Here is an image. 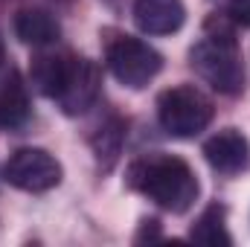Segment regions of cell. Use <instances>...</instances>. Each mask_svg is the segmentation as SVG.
<instances>
[{"instance_id":"obj_5","label":"cell","mask_w":250,"mask_h":247,"mask_svg":"<svg viewBox=\"0 0 250 247\" xmlns=\"http://www.w3.org/2000/svg\"><path fill=\"white\" fill-rule=\"evenodd\" d=\"M3 181L21 192H50L62 184V163L44 148H18L3 166Z\"/></svg>"},{"instance_id":"obj_4","label":"cell","mask_w":250,"mask_h":247,"mask_svg":"<svg viewBox=\"0 0 250 247\" xmlns=\"http://www.w3.org/2000/svg\"><path fill=\"white\" fill-rule=\"evenodd\" d=\"M160 67H163V56L140 38L120 35L117 41L108 44V70L125 87H134V90L146 87L160 73Z\"/></svg>"},{"instance_id":"obj_10","label":"cell","mask_w":250,"mask_h":247,"mask_svg":"<svg viewBox=\"0 0 250 247\" xmlns=\"http://www.w3.org/2000/svg\"><path fill=\"white\" fill-rule=\"evenodd\" d=\"M29 117V93L15 67L0 73V128H18Z\"/></svg>"},{"instance_id":"obj_2","label":"cell","mask_w":250,"mask_h":247,"mask_svg":"<svg viewBox=\"0 0 250 247\" xmlns=\"http://www.w3.org/2000/svg\"><path fill=\"white\" fill-rule=\"evenodd\" d=\"M189 64L212 90H218L224 96H236L245 87L242 50H239V41L233 38L230 29L207 32L189 50Z\"/></svg>"},{"instance_id":"obj_6","label":"cell","mask_w":250,"mask_h":247,"mask_svg":"<svg viewBox=\"0 0 250 247\" xmlns=\"http://www.w3.org/2000/svg\"><path fill=\"white\" fill-rule=\"evenodd\" d=\"M99 90H102V76H99V67L90 62V59H73L70 64V73L64 79L62 90L56 96V102L62 105V111L67 117H79L84 111H90L99 99Z\"/></svg>"},{"instance_id":"obj_3","label":"cell","mask_w":250,"mask_h":247,"mask_svg":"<svg viewBox=\"0 0 250 247\" xmlns=\"http://www.w3.org/2000/svg\"><path fill=\"white\" fill-rule=\"evenodd\" d=\"M157 120L166 134L178 140H192L212 123V102L195 84H178L160 93Z\"/></svg>"},{"instance_id":"obj_12","label":"cell","mask_w":250,"mask_h":247,"mask_svg":"<svg viewBox=\"0 0 250 247\" xmlns=\"http://www.w3.org/2000/svg\"><path fill=\"white\" fill-rule=\"evenodd\" d=\"M224 206H218V204H209L201 215H198V221L192 224V230H189V239L195 242V245H204V247H227L233 245V239H230V233H227V224H224Z\"/></svg>"},{"instance_id":"obj_9","label":"cell","mask_w":250,"mask_h":247,"mask_svg":"<svg viewBox=\"0 0 250 247\" xmlns=\"http://www.w3.org/2000/svg\"><path fill=\"white\" fill-rule=\"evenodd\" d=\"M47 50V47H44ZM73 53L67 50H47V53H38L32 59V67H29V76H32V84L38 87V93L56 99L59 90H62L64 79L70 73V64H73Z\"/></svg>"},{"instance_id":"obj_7","label":"cell","mask_w":250,"mask_h":247,"mask_svg":"<svg viewBox=\"0 0 250 247\" xmlns=\"http://www.w3.org/2000/svg\"><path fill=\"white\" fill-rule=\"evenodd\" d=\"M204 157L207 163L221 172V175H236L242 169H248L250 163V143L239 128H224L218 134H212L204 143Z\"/></svg>"},{"instance_id":"obj_1","label":"cell","mask_w":250,"mask_h":247,"mask_svg":"<svg viewBox=\"0 0 250 247\" xmlns=\"http://www.w3.org/2000/svg\"><path fill=\"white\" fill-rule=\"evenodd\" d=\"M125 181L166 212H187L198 198V178L192 166L172 154H148L131 163Z\"/></svg>"},{"instance_id":"obj_13","label":"cell","mask_w":250,"mask_h":247,"mask_svg":"<svg viewBox=\"0 0 250 247\" xmlns=\"http://www.w3.org/2000/svg\"><path fill=\"white\" fill-rule=\"evenodd\" d=\"M120 143H123V125H105L102 137L96 140V154L102 160V154L108 157V166L114 163V157L120 154Z\"/></svg>"},{"instance_id":"obj_15","label":"cell","mask_w":250,"mask_h":247,"mask_svg":"<svg viewBox=\"0 0 250 247\" xmlns=\"http://www.w3.org/2000/svg\"><path fill=\"white\" fill-rule=\"evenodd\" d=\"M143 239H160V230H157V221H143V233L137 236V242Z\"/></svg>"},{"instance_id":"obj_14","label":"cell","mask_w":250,"mask_h":247,"mask_svg":"<svg viewBox=\"0 0 250 247\" xmlns=\"http://www.w3.org/2000/svg\"><path fill=\"white\" fill-rule=\"evenodd\" d=\"M227 15L236 23L250 26V0H227Z\"/></svg>"},{"instance_id":"obj_16","label":"cell","mask_w":250,"mask_h":247,"mask_svg":"<svg viewBox=\"0 0 250 247\" xmlns=\"http://www.w3.org/2000/svg\"><path fill=\"white\" fill-rule=\"evenodd\" d=\"M0 64H3V41H0Z\"/></svg>"},{"instance_id":"obj_11","label":"cell","mask_w":250,"mask_h":247,"mask_svg":"<svg viewBox=\"0 0 250 247\" xmlns=\"http://www.w3.org/2000/svg\"><path fill=\"white\" fill-rule=\"evenodd\" d=\"M15 35L26 47L44 50V47H53L59 41L62 26L47 9H21L18 18H15Z\"/></svg>"},{"instance_id":"obj_8","label":"cell","mask_w":250,"mask_h":247,"mask_svg":"<svg viewBox=\"0 0 250 247\" xmlns=\"http://www.w3.org/2000/svg\"><path fill=\"white\" fill-rule=\"evenodd\" d=\"M187 6L184 0H137L134 23L146 35H172L184 26Z\"/></svg>"}]
</instances>
